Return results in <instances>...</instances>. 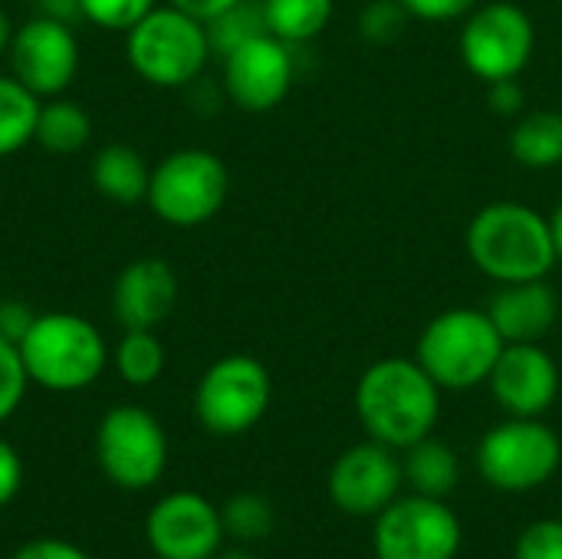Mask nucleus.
<instances>
[{
	"label": "nucleus",
	"instance_id": "nucleus-1",
	"mask_svg": "<svg viewBox=\"0 0 562 559\" xmlns=\"http://www.w3.org/2000/svg\"><path fill=\"white\" fill-rule=\"evenodd\" d=\"M356 412L372 441L408 451L435 432L441 415V389L418 366V359L389 356L359 376Z\"/></svg>",
	"mask_w": 562,
	"mask_h": 559
},
{
	"label": "nucleus",
	"instance_id": "nucleus-2",
	"mask_svg": "<svg viewBox=\"0 0 562 559\" xmlns=\"http://www.w3.org/2000/svg\"><path fill=\"white\" fill-rule=\"evenodd\" d=\"M471 264L497 283L543 280L560 264L550 221L520 201H494L481 208L464 234Z\"/></svg>",
	"mask_w": 562,
	"mask_h": 559
},
{
	"label": "nucleus",
	"instance_id": "nucleus-3",
	"mask_svg": "<svg viewBox=\"0 0 562 559\" xmlns=\"http://www.w3.org/2000/svg\"><path fill=\"white\" fill-rule=\"evenodd\" d=\"M16 349L30 382L46 392H82L112 359L99 326L79 313H36Z\"/></svg>",
	"mask_w": 562,
	"mask_h": 559
},
{
	"label": "nucleus",
	"instance_id": "nucleus-4",
	"mask_svg": "<svg viewBox=\"0 0 562 559\" xmlns=\"http://www.w3.org/2000/svg\"><path fill=\"white\" fill-rule=\"evenodd\" d=\"M504 346L507 343L487 310L454 306L438 313L422 329L415 359L438 382V389L468 392L491 379Z\"/></svg>",
	"mask_w": 562,
	"mask_h": 559
},
{
	"label": "nucleus",
	"instance_id": "nucleus-5",
	"mask_svg": "<svg viewBox=\"0 0 562 559\" xmlns=\"http://www.w3.org/2000/svg\"><path fill=\"white\" fill-rule=\"evenodd\" d=\"M128 66L158 89H181L201 79L214 56L204 20L158 3L125 33Z\"/></svg>",
	"mask_w": 562,
	"mask_h": 559
},
{
	"label": "nucleus",
	"instance_id": "nucleus-6",
	"mask_svg": "<svg viewBox=\"0 0 562 559\" xmlns=\"http://www.w3.org/2000/svg\"><path fill=\"white\" fill-rule=\"evenodd\" d=\"M231 175L221 155L207 148H178L151 168L148 208L171 227H201L214 221L227 201Z\"/></svg>",
	"mask_w": 562,
	"mask_h": 559
},
{
	"label": "nucleus",
	"instance_id": "nucleus-7",
	"mask_svg": "<svg viewBox=\"0 0 562 559\" xmlns=\"http://www.w3.org/2000/svg\"><path fill=\"white\" fill-rule=\"evenodd\" d=\"M461 59L471 76L481 82H501L517 79L537 49V26L530 13L510 0H491L477 3L461 26L458 36Z\"/></svg>",
	"mask_w": 562,
	"mask_h": 559
},
{
	"label": "nucleus",
	"instance_id": "nucleus-8",
	"mask_svg": "<svg viewBox=\"0 0 562 559\" xmlns=\"http://www.w3.org/2000/svg\"><path fill=\"white\" fill-rule=\"evenodd\" d=\"M562 461L557 432L540 418H507L491 428L477 445L481 478L507 494H527L543 488Z\"/></svg>",
	"mask_w": 562,
	"mask_h": 559
},
{
	"label": "nucleus",
	"instance_id": "nucleus-9",
	"mask_svg": "<svg viewBox=\"0 0 562 559\" xmlns=\"http://www.w3.org/2000/svg\"><path fill=\"white\" fill-rule=\"evenodd\" d=\"M273 402V379L254 356H224L201 376L194 389L198 422L221 438L250 432Z\"/></svg>",
	"mask_w": 562,
	"mask_h": 559
},
{
	"label": "nucleus",
	"instance_id": "nucleus-10",
	"mask_svg": "<svg viewBox=\"0 0 562 559\" xmlns=\"http://www.w3.org/2000/svg\"><path fill=\"white\" fill-rule=\"evenodd\" d=\"M95 461L122 491H145L161 481L168 438L161 422L142 405H115L95 432Z\"/></svg>",
	"mask_w": 562,
	"mask_h": 559
},
{
	"label": "nucleus",
	"instance_id": "nucleus-11",
	"mask_svg": "<svg viewBox=\"0 0 562 559\" xmlns=\"http://www.w3.org/2000/svg\"><path fill=\"white\" fill-rule=\"evenodd\" d=\"M461 521L458 514L425 494L395 497L375 517V557L379 559H454L461 554Z\"/></svg>",
	"mask_w": 562,
	"mask_h": 559
},
{
	"label": "nucleus",
	"instance_id": "nucleus-12",
	"mask_svg": "<svg viewBox=\"0 0 562 559\" xmlns=\"http://www.w3.org/2000/svg\"><path fill=\"white\" fill-rule=\"evenodd\" d=\"M10 76H16L33 96H63L79 72V40L72 23L53 16H30L10 40Z\"/></svg>",
	"mask_w": 562,
	"mask_h": 559
},
{
	"label": "nucleus",
	"instance_id": "nucleus-13",
	"mask_svg": "<svg viewBox=\"0 0 562 559\" xmlns=\"http://www.w3.org/2000/svg\"><path fill=\"white\" fill-rule=\"evenodd\" d=\"M221 59H224V92L244 112L254 115L270 112L293 89L296 79L293 46L277 40L273 33H260Z\"/></svg>",
	"mask_w": 562,
	"mask_h": 559
},
{
	"label": "nucleus",
	"instance_id": "nucleus-14",
	"mask_svg": "<svg viewBox=\"0 0 562 559\" xmlns=\"http://www.w3.org/2000/svg\"><path fill=\"white\" fill-rule=\"evenodd\" d=\"M145 540L158 559H214L224 540V521L207 497L175 491L148 511Z\"/></svg>",
	"mask_w": 562,
	"mask_h": 559
},
{
	"label": "nucleus",
	"instance_id": "nucleus-15",
	"mask_svg": "<svg viewBox=\"0 0 562 559\" xmlns=\"http://www.w3.org/2000/svg\"><path fill=\"white\" fill-rule=\"evenodd\" d=\"M405 468L395 448L366 441L336 458L329 468V497L339 511L352 517H379L402 491Z\"/></svg>",
	"mask_w": 562,
	"mask_h": 559
},
{
	"label": "nucleus",
	"instance_id": "nucleus-16",
	"mask_svg": "<svg viewBox=\"0 0 562 559\" xmlns=\"http://www.w3.org/2000/svg\"><path fill=\"white\" fill-rule=\"evenodd\" d=\"M487 382L510 418H540L560 395V366L540 343H507Z\"/></svg>",
	"mask_w": 562,
	"mask_h": 559
},
{
	"label": "nucleus",
	"instance_id": "nucleus-17",
	"mask_svg": "<svg viewBox=\"0 0 562 559\" xmlns=\"http://www.w3.org/2000/svg\"><path fill=\"white\" fill-rule=\"evenodd\" d=\"M178 273L161 257H138L115 277L112 316L122 329H158L178 303Z\"/></svg>",
	"mask_w": 562,
	"mask_h": 559
},
{
	"label": "nucleus",
	"instance_id": "nucleus-18",
	"mask_svg": "<svg viewBox=\"0 0 562 559\" xmlns=\"http://www.w3.org/2000/svg\"><path fill=\"white\" fill-rule=\"evenodd\" d=\"M504 343H540L560 320V297L543 280L501 283L487 306Z\"/></svg>",
	"mask_w": 562,
	"mask_h": 559
},
{
	"label": "nucleus",
	"instance_id": "nucleus-19",
	"mask_svg": "<svg viewBox=\"0 0 562 559\" xmlns=\"http://www.w3.org/2000/svg\"><path fill=\"white\" fill-rule=\"evenodd\" d=\"M89 178L102 198H109L115 204H135V201H145V194H148L151 168L138 148L115 142L92 155Z\"/></svg>",
	"mask_w": 562,
	"mask_h": 559
},
{
	"label": "nucleus",
	"instance_id": "nucleus-20",
	"mask_svg": "<svg viewBox=\"0 0 562 559\" xmlns=\"http://www.w3.org/2000/svg\"><path fill=\"white\" fill-rule=\"evenodd\" d=\"M510 155L517 165L533 171H550L562 165V112L533 109L517 119L510 132Z\"/></svg>",
	"mask_w": 562,
	"mask_h": 559
},
{
	"label": "nucleus",
	"instance_id": "nucleus-21",
	"mask_svg": "<svg viewBox=\"0 0 562 559\" xmlns=\"http://www.w3.org/2000/svg\"><path fill=\"white\" fill-rule=\"evenodd\" d=\"M89 138H92V119L79 102H72L66 96H53V99L40 102L33 142L43 152L76 155L89 145Z\"/></svg>",
	"mask_w": 562,
	"mask_h": 559
},
{
	"label": "nucleus",
	"instance_id": "nucleus-22",
	"mask_svg": "<svg viewBox=\"0 0 562 559\" xmlns=\"http://www.w3.org/2000/svg\"><path fill=\"white\" fill-rule=\"evenodd\" d=\"M402 468H405V481L415 488V494L438 497V501H448L461 481L458 455L431 435L408 448V458Z\"/></svg>",
	"mask_w": 562,
	"mask_h": 559
},
{
	"label": "nucleus",
	"instance_id": "nucleus-23",
	"mask_svg": "<svg viewBox=\"0 0 562 559\" xmlns=\"http://www.w3.org/2000/svg\"><path fill=\"white\" fill-rule=\"evenodd\" d=\"M333 10L336 0H263L267 30L290 46H303L323 36Z\"/></svg>",
	"mask_w": 562,
	"mask_h": 559
},
{
	"label": "nucleus",
	"instance_id": "nucleus-24",
	"mask_svg": "<svg viewBox=\"0 0 562 559\" xmlns=\"http://www.w3.org/2000/svg\"><path fill=\"white\" fill-rule=\"evenodd\" d=\"M40 96H33L16 76H0V158L16 155L33 142Z\"/></svg>",
	"mask_w": 562,
	"mask_h": 559
},
{
	"label": "nucleus",
	"instance_id": "nucleus-25",
	"mask_svg": "<svg viewBox=\"0 0 562 559\" xmlns=\"http://www.w3.org/2000/svg\"><path fill=\"white\" fill-rule=\"evenodd\" d=\"M112 366L125 385L145 389L161 379L165 372V346L155 336V329H125L115 343Z\"/></svg>",
	"mask_w": 562,
	"mask_h": 559
},
{
	"label": "nucleus",
	"instance_id": "nucleus-26",
	"mask_svg": "<svg viewBox=\"0 0 562 559\" xmlns=\"http://www.w3.org/2000/svg\"><path fill=\"white\" fill-rule=\"evenodd\" d=\"M204 26H207V40H211L214 56H227L240 43H247L260 33H270L263 0H237L234 7H227L224 13H217Z\"/></svg>",
	"mask_w": 562,
	"mask_h": 559
},
{
	"label": "nucleus",
	"instance_id": "nucleus-27",
	"mask_svg": "<svg viewBox=\"0 0 562 559\" xmlns=\"http://www.w3.org/2000/svg\"><path fill=\"white\" fill-rule=\"evenodd\" d=\"M221 521H224V534H231L237 540H263V537H270V530L277 524L273 507L260 494L231 497L221 511Z\"/></svg>",
	"mask_w": 562,
	"mask_h": 559
},
{
	"label": "nucleus",
	"instance_id": "nucleus-28",
	"mask_svg": "<svg viewBox=\"0 0 562 559\" xmlns=\"http://www.w3.org/2000/svg\"><path fill=\"white\" fill-rule=\"evenodd\" d=\"M155 7L158 0H79L82 20H89L99 30H122V33H128Z\"/></svg>",
	"mask_w": 562,
	"mask_h": 559
},
{
	"label": "nucleus",
	"instance_id": "nucleus-29",
	"mask_svg": "<svg viewBox=\"0 0 562 559\" xmlns=\"http://www.w3.org/2000/svg\"><path fill=\"white\" fill-rule=\"evenodd\" d=\"M408 23V10L398 0H369L362 16H359V33L369 43H395L405 33Z\"/></svg>",
	"mask_w": 562,
	"mask_h": 559
},
{
	"label": "nucleus",
	"instance_id": "nucleus-30",
	"mask_svg": "<svg viewBox=\"0 0 562 559\" xmlns=\"http://www.w3.org/2000/svg\"><path fill=\"white\" fill-rule=\"evenodd\" d=\"M30 376L23 369L20 349L7 339H0V425L23 405Z\"/></svg>",
	"mask_w": 562,
	"mask_h": 559
},
{
	"label": "nucleus",
	"instance_id": "nucleus-31",
	"mask_svg": "<svg viewBox=\"0 0 562 559\" xmlns=\"http://www.w3.org/2000/svg\"><path fill=\"white\" fill-rule=\"evenodd\" d=\"M517 559H562V521H537L517 540Z\"/></svg>",
	"mask_w": 562,
	"mask_h": 559
},
{
	"label": "nucleus",
	"instance_id": "nucleus-32",
	"mask_svg": "<svg viewBox=\"0 0 562 559\" xmlns=\"http://www.w3.org/2000/svg\"><path fill=\"white\" fill-rule=\"evenodd\" d=\"M408 16L415 20H428V23H451L468 16L481 0H398Z\"/></svg>",
	"mask_w": 562,
	"mask_h": 559
},
{
	"label": "nucleus",
	"instance_id": "nucleus-33",
	"mask_svg": "<svg viewBox=\"0 0 562 559\" xmlns=\"http://www.w3.org/2000/svg\"><path fill=\"white\" fill-rule=\"evenodd\" d=\"M36 313L23 303V300H3L0 303V339L20 346V339L30 333Z\"/></svg>",
	"mask_w": 562,
	"mask_h": 559
},
{
	"label": "nucleus",
	"instance_id": "nucleus-34",
	"mask_svg": "<svg viewBox=\"0 0 562 559\" xmlns=\"http://www.w3.org/2000/svg\"><path fill=\"white\" fill-rule=\"evenodd\" d=\"M23 488V461L10 441L0 438V507H7Z\"/></svg>",
	"mask_w": 562,
	"mask_h": 559
},
{
	"label": "nucleus",
	"instance_id": "nucleus-35",
	"mask_svg": "<svg viewBox=\"0 0 562 559\" xmlns=\"http://www.w3.org/2000/svg\"><path fill=\"white\" fill-rule=\"evenodd\" d=\"M487 102L497 115H520L527 109V92L517 79H501L487 86Z\"/></svg>",
	"mask_w": 562,
	"mask_h": 559
},
{
	"label": "nucleus",
	"instance_id": "nucleus-36",
	"mask_svg": "<svg viewBox=\"0 0 562 559\" xmlns=\"http://www.w3.org/2000/svg\"><path fill=\"white\" fill-rule=\"evenodd\" d=\"M10 559H89L76 544L69 540H56V537H40L23 544Z\"/></svg>",
	"mask_w": 562,
	"mask_h": 559
},
{
	"label": "nucleus",
	"instance_id": "nucleus-37",
	"mask_svg": "<svg viewBox=\"0 0 562 559\" xmlns=\"http://www.w3.org/2000/svg\"><path fill=\"white\" fill-rule=\"evenodd\" d=\"M168 3L207 23V20H214L217 13H224L227 7H234L237 0H168Z\"/></svg>",
	"mask_w": 562,
	"mask_h": 559
},
{
	"label": "nucleus",
	"instance_id": "nucleus-38",
	"mask_svg": "<svg viewBox=\"0 0 562 559\" xmlns=\"http://www.w3.org/2000/svg\"><path fill=\"white\" fill-rule=\"evenodd\" d=\"M36 13L63 20V23H72L76 16H82L79 13V0H36Z\"/></svg>",
	"mask_w": 562,
	"mask_h": 559
},
{
	"label": "nucleus",
	"instance_id": "nucleus-39",
	"mask_svg": "<svg viewBox=\"0 0 562 559\" xmlns=\"http://www.w3.org/2000/svg\"><path fill=\"white\" fill-rule=\"evenodd\" d=\"M550 221V234H553V247H557V257L562 260V201L553 208V214L547 217Z\"/></svg>",
	"mask_w": 562,
	"mask_h": 559
},
{
	"label": "nucleus",
	"instance_id": "nucleus-40",
	"mask_svg": "<svg viewBox=\"0 0 562 559\" xmlns=\"http://www.w3.org/2000/svg\"><path fill=\"white\" fill-rule=\"evenodd\" d=\"M10 40H13V23H10V16H7V10L0 7V56L10 49Z\"/></svg>",
	"mask_w": 562,
	"mask_h": 559
},
{
	"label": "nucleus",
	"instance_id": "nucleus-41",
	"mask_svg": "<svg viewBox=\"0 0 562 559\" xmlns=\"http://www.w3.org/2000/svg\"><path fill=\"white\" fill-rule=\"evenodd\" d=\"M214 559H254L250 554H240V550H234V554H221V557Z\"/></svg>",
	"mask_w": 562,
	"mask_h": 559
}]
</instances>
